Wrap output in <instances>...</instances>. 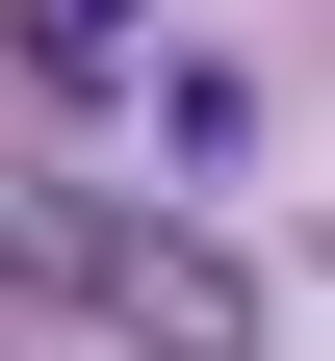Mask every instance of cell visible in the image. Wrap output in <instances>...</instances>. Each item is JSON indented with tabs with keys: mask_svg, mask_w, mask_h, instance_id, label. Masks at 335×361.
Listing matches in <instances>:
<instances>
[{
	"mask_svg": "<svg viewBox=\"0 0 335 361\" xmlns=\"http://www.w3.org/2000/svg\"><path fill=\"white\" fill-rule=\"evenodd\" d=\"M0 284L104 310L129 361H258V284H232L207 233H155V207H104V180H0Z\"/></svg>",
	"mask_w": 335,
	"mask_h": 361,
	"instance_id": "1",
	"label": "cell"
}]
</instances>
